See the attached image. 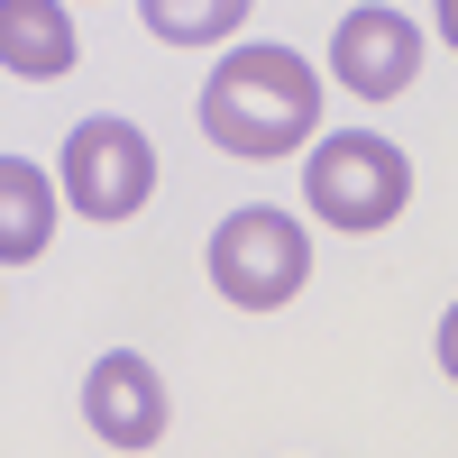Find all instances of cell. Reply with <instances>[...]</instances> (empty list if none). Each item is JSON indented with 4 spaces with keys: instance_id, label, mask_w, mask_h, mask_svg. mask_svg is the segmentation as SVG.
<instances>
[{
    "instance_id": "277c9868",
    "label": "cell",
    "mask_w": 458,
    "mask_h": 458,
    "mask_svg": "<svg viewBox=\"0 0 458 458\" xmlns=\"http://www.w3.org/2000/svg\"><path fill=\"white\" fill-rule=\"evenodd\" d=\"M64 202L83 211V220H138L147 202H157V147H147L138 120H83L64 138Z\"/></svg>"
},
{
    "instance_id": "7a4b0ae2",
    "label": "cell",
    "mask_w": 458,
    "mask_h": 458,
    "mask_svg": "<svg viewBox=\"0 0 458 458\" xmlns=\"http://www.w3.org/2000/svg\"><path fill=\"white\" fill-rule=\"evenodd\" d=\"M302 202H312L321 229L367 239V229L403 220V202H412V157H403L394 138H376V129H339V138H321L312 157H302Z\"/></svg>"
},
{
    "instance_id": "30bf717a",
    "label": "cell",
    "mask_w": 458,
    "mask_h": 458,
    "mask_svg": "<svg viewBox=\"0 0 458 458\" xmlns=\"http://www.w3.org/2000/svg\"><path fill=\"white\" fill-rule=\"evenodd\" d=\"M440 367L458 376V302H449V312H440Z\"/></svg>"
},
{
    "instance_id": "8fae6325",
    "label": "cell",
    "mask_w": 458,
    "mask_h": 458,
    "mask_svg": "<svg viewBox=\"0 0 458 458\" xmlns=\"http://www.w3.org/2000/svg\"><path fill=\"white\" fill-rule=\"evenodd\" d=\"M440 37H449V55H458V0H440Z\"/></svg>"
},
{
    "instance_id": "9c48e42d",
    "label": "cell",
    "mask_w": 458,
    "mask_h": 458,
    "mask_svg": "<svg viewBox=\"0 0 458 458\" xmlns=\"http://www.w3.org/2000/svg\"><path fill=\"white\" fill-rule=\"evenodd\" d=\"M147 10V37H165V47H220V37H239L248 0H138Z\"/></svg>"
},
{
    "instance_id": "5b68a950",
    "label": "cell",
    "mask_w": 458,
    "mask_h": 458,
    "mask_svg": "<svg viewBox=\"0 0 458 458\" xmlns=\"http://www.w3.org/2000/svg\"><path fill=\"white\" fill-rule=\"evenodd\" d=\"M330 73L358 101H403L412 73H422V28L403 10H386V0H367V10H349L330 28Z\"/></svg>"
},
{
    "instance_id": "6da1fadb",
    "label": "cell",
    "mask_w": 458,
    "mask_h": 458,
    "mask_svg": "<svg viewBox=\"0 0 458 458\" xmlns=\"http://www.w3.org/2000/svg\"><path fill=\"white\" fill-rule=\"evenodd\" d=\"M321 129V83L293 47H229L202 83V138L220 157H248V165H276L293 147H312Z\"/></svg>"
},
{
    "instance_id": "8992f818",
    "label": "cell",
    "mask_w": 458,
    "mask_h": 458,
    "mask_svg": "<svg viewBox=\"0 0 458 458\" xmlns=\"http://www.w3.org/2000/svg\"><path fill=\"white\" fill-rule=\"evenodd\" d=\"M165 376L147 367L138 349H110V358H92V376H83V422L110 440V449H157L165 440Z\"/></svg>"
},
{
    "instance_id": "ba28073f",
    "label": "cell",
    "mask_w": 458,
    "mask_h": 458,
    "mask_svg": "<svg viewBox=\"0 0 458 458\" xmlns=\"http://www.w3.org/2000/svg\"><path fill=\"white\" fill-rule=\"evenodd\" d=\"M55 239V183L37 174V157H0V257L37 266Z\"/></svg>"
},
{
    "instance_id": "52a82bcc",
    "label": "cell",
    "mask_w": 458,
    "mask_h": 458,
    "mask_svg": "<svg viewBox=\"0 0 458 458\" xmlns=\"http://www.w3.org/2000/svg\"><path fill=\"white\" fill-rule=\"evenodd\" d=\"M83 37H73V10L64 0H0V73L10 83H55L73 73Z\"/></svg>"
},
{
    "instance_id": "3957f363",
    "label": "cell",
    "mask_w": 458,
    "mask_h": 458,
    "mask_svg": "<svg viewBox=\"0 0 458 458\" xmlns=\"http://www.w3.org/2000/svg\"><path fill=\"white\" fill-rule=\"evenodd\" d=\"M312 276V239H302L293 211H229L211 229V284L239 302V312H284Z\"/></svg>"
}]
</instances>
